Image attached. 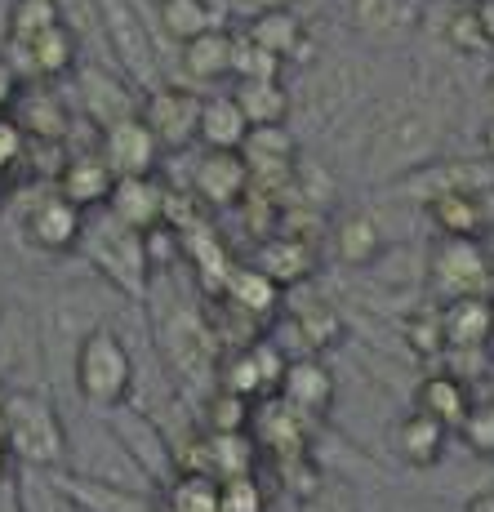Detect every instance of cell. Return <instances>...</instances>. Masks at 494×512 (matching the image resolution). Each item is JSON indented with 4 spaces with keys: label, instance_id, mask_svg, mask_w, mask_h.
Returning <instances> with one entry per match:
<instances>
[{
    "label": "cell",
    "instance_id": "17",
    "mask_svg": "<svg viewBox=\"0 0 494 512\" xmlns=\"http://www.w3.org/2000/svg\"><path fill=\"white\" fill-rule=\"evenodd\" d=\"M276 397H281L294 415L321 419V415H330V406H334V374L321 357H294L290 366H285V379H281V388H276Z\"/></svg>",
    "mask_w": 494,
    "mask_h": 512
},
{
    "label": "cell",
    "instance_id": "5",
    "mask_svg": "<svg viewBox=\"0 0 494 512\" xmlns=\"http://www.w3.org/2000/svg\"><path fill=\"white\" fill-rule=\"evenodd\" d=\"M72 392L85 410H98V415L134 401V348L116 326L103 321L85 334L72 361Z\"/></svg>",
    "mask_w": 494,
    "mask_h": 512
},
{
    "label": "cell",
    "instance_id": "19",
    "mask_svg": "<svg viewBox=\"0 0 494 512\" xmlns=\"http://www.w3.org/2000/svg\"><path fill=\"white\" fill-rule=\"evenodd\" d=\"M441 330H446V352H486L494 334V312L486 294H463V299L441 303Z\"/></svg>",
    "mask_w": 494,
    "mask_h": 512
},
{
    "label": "cell",
    "instance_id": "40",
    "mask_svg": "<svg viewBox=\"0 0 494 512\" xmlns=\"http://www.w3.org/2000/svg\"><path fill=\"white\" fill-rule=\"evenodd\" d=\"M299 512H361V508H357V490H352V481L321 472V477L312 481V490L299 495Z\"/></svg>",
    "mask_w": 494,
    "mask_h": 512
},
{
    "label": "cell",
    "instance_id": "30",
    "mask_svg": "<svg viewBox=\"0 0 494 512\" xmlns=\"http://www.w3.org/2000/svg\"><path fill=\"white\" fill-rule=\"evenodd\" d=\"M245 36L268 49L272 58H281V63H299L308 54V27H303V18L294 9H272V14L254 18V23H245Z\"/></svg>",
    "mask_w": 494,
    "mask_h": 512
},
{
    "label": "cell",
    "instance_id": "21",
    "mask_svg": "<svg viewBox=\"0 0 494 512\" xmlns=\"http://www.w3.org/2000/svg\"><path fill=\"white\" fill-rule=\"evenodd\" d=\"M254 268L268 277L276 290H290V285L308 281L316 272V245L308 236H294V232H281L272 236V241L259 245V259H254Z\"/></svg>",
    "mask_w": 494,
    "mask_h": 512
},
{
    "label": "cell",
    "instance_id": "27",
    "mask_svg": "<svg viewBox=\"0 0 494 512\" xmlns=\"http://www.w3.org/2000/svg\"><path fill=\"white\" fill-rule=\"evenodd\" d=\"M9 495H14V512H81L76 499L67 495L63 472L14 468L9 472Z\"/></svg>",
    "mask_w": 494,
    "mask_h": 512
},
{
    "label": "cell",
    "instance_id": "12",
    "mask_svg": "<svg viewBox=\"0 0 494 512\" xmlns=\"http://www.w3.org/2000/svg\"><path fill=\"white\" fill-rule=\"evenodd\" d=\"M98 152H103L107 170H112L116 179H147V174H156L165 147L156 143V134L143 125V116H134V121H121L98 134Z\"/></svg>",
    "mask_w": 494,
    "mask_h": 512
},
{
    "label": "cell",
    "instance_id": "20",
    "mask_svg": "<svg viewBox=\"0 0 494 512\" xmlns=\"http://www.w3.org/2000/svg\"><path fill=\"white\" fill-rule=\"evenodd\" d=\"M428 219L441 241H477L486 228V205H481V192L446 187V192L428 196Z\"/></svg>",
    "mask_w": 494,
    "mask_h": 512
},
{
    "label": "cell",
    "instance_id": "6",
    "mask_svg": "<svg viewBox=\"0 0 494 512\" xmlns=\"http://www.w3.org/2000/svg\"><path fill=\"white\" fill-rule=\"evenodd\" d=\"M76 254H85V263L103 277L112 290H121L125 299H147L152 294V254H147V236L116 223L107 210L85 214V232Z\"/></svg>",
    "mask_w": 494,
    "mask_h": 512
},
{
    "label": "cell",
    "instance_id": "13",
    "mask_svg": "<svg viewBox=\"0 0 494 512\" xmlns=\"http://www.w3.org/2000/svg\"><path fill=\"white\" fill-rule=\"evenodd\" d=\"M85 232V210H76L72 201H63L58 192H45L36 205H27L23 214V236L41 254H72L81 245Z\"/></svg>",
    "mask_w": 494,
    "mask_h": 512
},
{
    "label": "cell",
    "instance_id": "32",
    "mask_svg": "<svg viewBox=\"0 0 494 512\" xmlns=\"http://www.w3.org/2000/svg\"><path fill=\"white\" fill-rule=\"evenodd\" d=\"M179 67L201 85L232 81V32H210L179 45Z\"/></svg>",
    "mask_w": 494,
    "mask_h": 512
},
{
    "label": "cell",
    "instance_id": "39",
    "mask_svg": "<svg viewBox=\"0 0 494 512\" xmlns=\"http://www.w3.org/2000/svg\"><path fill=\"white\" fill-rule=\"evenodd\" d=\"M401 339L414 357H446V330H441V308H414L401 321Z\"/></svg>",
    "mask_w": 494,
    "mask_h": 512
},
{
    "label": "cell",
    "instance_id": "7",
    "mask_svg": "<svg viewBox=\"0 0 494 512\" xmlns=\"http://www.w3.org/2000/svg\"><path fill=\"white\" fill-rule=\"evenodd\" d=\"M72 76H76V103H81L85 121H90L98 134L121 121H134L138 107H143L138 90L112 63H90V58H81Z\"/></svg>",
    "mask_w": 494,
    "mask_h": 512
},
{
    "label": "cell",
    "instance_id": "29",
    "mask_svg": "<svg viewBox=\"0 0 494 512\" xmlns=\"http://www.w3.org/2000/svg\"><path fill=\"white\" fill-rule=\"evenodd\" d=\"M446 441H450V428H441L437 419L419 415V410H410L392 428V446H397L401 464H410V468H437L441 455H446Z\"/></svg>",
    "mask_w": 494,
    "mask_h": 512
},
{
    "label": "cell",
    "instance_id": "48",
    "mask_svg": "<svg viewBox=\"0 0 494 512\" xmlns=\"http://www.w3.org/2000/svg\"><path fill=\"white\" fill-rule=\"evenodd\" d=\"M481 147H486V156L494 161V121L486 125V130H481Z\"/></svg>",
    "mask_w": 494,
    "mask_h": 512
},
{
    "label": "cell",
    "instance_id": "42",
    "mask_svg": "<svg viewBox=\"0 0 494 512\" xmlns=\"http://www.w3.org/2000/svg\"><path fill=\"white\" fill-rule=\"evenodd\" d=\"M219 512H268V490L250 477H227L219 481Z\"/></svg>",
    "mask_w": 494,
    "mask_h": 512
},
{
    "label": "cell",
    "instance_id": "41",
    "mask_svg": "<svg viewBox=\"0 0 494 512\" xmlns=\"http://www.w3.org/2000/svg\"><path fill=\"white\" fill-rule=\"evenodd\" d=\"M463 446L477 459H494V397H477L459 423Z\"/></svg>",
    "mask_w": 494,
    "mask_h": 512
},
{
    "label": "cell",
    "instance_id": "8",
    "mask_svg": "<svg viewBox=\"0 0 494 512\" xmlns=\"http://www.w3.org/2000/svg\"><path fill=\"white\" fill-rule=\"evenodd\" d=\"M9 388H45L41 330L32 312L18 303H5V317H0V392Z\"/></svg>",
    "mask_w": 494,
    "mask_h": 512
},
{
    "label": "cell",
    "instance_id": "3",
    "mask_svg": "<svg viewBox=\"0 0 494 512\" xmlns=\"http://www.w3.org/2000/svg\"><path fill=\"white\" fill-rule=\"evenodd\" d=\"M0 432L9 441L14 468H67V415L45 388L0 392Z\"/></svg>",
    "mask_w": 494,
    "mask_h": 512
},
{
    "label": "cell",
    "instance_id": "49",
    "mask_svg": "<svg viewBox=\"0 0 494 512\" xmlns=\"http://www.w3.org/2000/svg\"><path fill=\"white\" fill-rule=\"evenodd\" d=\"M0 512H14V495H9L5 481H0Z\"/></svg>",
    "mask_w": 494,
    "mask_h": 512
},
{
    "label": "cell",
    "instance_id": "33",
    "mask_svg": "<svg viewBox=\"0 0 494 512\" xmlns=\"http://www.w3.org/2000/svg\"><path fill=\"white\" fill-rule=\"evenodd\" d=\"M156 499L161 512H219V481L210 472H174Z\"/></svg>",
    "mask_w": 494,
    "mask_h": 512
},
{
    "label": "cell",
    "instance_id": "11",
    "mask_svg": "<svg viewBox=\"0 0 494 512\" xmlns=\"http://www.w3.org/2000/svg\"><path fill=\"white\" fill-rule=\"evenodd\" d=\"M352 32L365 45H401L423 27V0H352L348 5Z\"/></svg>",
    "mask_w": 494,
    "mask_h": 512
},
{
    "label": "cell",
    "instance_id": "37",
    "mask_svg": "<svg viewBox=\"0 0 494 512\" xmlns=\"http://www.w3.org/2000/svg\"><path fill=\"white\" fill-rule=\"evenodd\" d=\"M441 41H446L454 54H463V58H486V54H494L486 27H481L477 5H459V0H454V5L446 9V23H441Z\"/></svg>",
    "mask_w": 494,
    "mask_h": 512
},
{
    "label": "cell",
    "instance_id": "38",
    "mask_svg": "<svg viewBox=\"0 0 494 512\" xmlns=\"http://www.w3.org/2000/svg\"><path fill=\"white\" fill-rule=\"evenodd\" d=\"M285 63L272 58L263 45H254L245 32H232V81H281Z\"/></svg>",
    "mask_w": 494,
    "mask_h": 512
},
{
    "label": "cell",
    "instance_id": "24",
    "mask_svg": "<svg viewBox=\"0 0 494 512\" xmlns=\"http://www.w3.org/2000/svg\"><path fill=\"white\" fill-rule=\"evenodd\" d=\"M352 98H357V76H352V67L339 63V58L321 63L308 76V112H312V121L334 125L339 116L352 112Z\"/></svg>",
    "mask_w": 494,
    "mask_h": 512
},
{
    "label": "cell",
    "instance_id": "47",
    "mask_svg": "<svg viewBox=\"0 0 494 512\" xmlns=\"http://www.w3.org/2000/svg\"><path fill=\"white\" fill-rule=\"evenodd\" d=\"M9 472H14V459H9V441L0 432V481H9Z\"/></svg>",
    "mask_w": 494,
    "mask_h": 512
},
{
    "label": "cell",
    "instance_id": "36",
    "mask_svg": "<svg viewBox=\"0 0 494 512\" xmlns=\"http://www.w3.org/2000/svg\"><path fill=\"white\" fill-rule=\"evenodd\" d=\"M223 303H232V308H241L245 317H268L276 308V299H281V290L263 277L259 268H232L219 290Z\"/></svg>",
    "mask_w": 494,
    "mask_h": 512
},
{
    "label": "cell",
    "instance_id": "46",
    "mask_svg": "<svg viewBox=\"0 0 494 512\" xmlns=\"http://www.w3.org/2000/svg\"><path fill=\"white\" fill-rule=\"evenodd\" d=\"M477 14H481V27H486L490 49H494V0H481V5H477Z\"/></svg>",
    "mask_w": 494,
    "mask_h": 512
},
{
    "label": "cell",
    "instance_id": "50",
    "mask_svg": "<svg viewBox=\"0 0 494 512\" xmlns=\"http://www.w3.org/2000/svg\"><path fill=\"white\" fill-rule=\"evenodd\" d=\"M0 317H5V294H0Z\"/></svg>",
    "mask_w": 494,
    "mask_h": 512
},
{
    "label": "cell",
    "instance_id": "22",
    "mask_svg": "<svg viewBox=\"0 0 494 512\" xmlns=\"http://www.w3.org/2000/svg\"><path fill=\"white\" fill-rule=\"evenodd\" d=\"M250 139V121L236 107L232 94H201V121H196V143L205 152H241Z\"/></svg>",
    "mask_w": 494,
    "mask_h": 512
},
{
    "label": "cell",
    "instance_id": "23",
    "mask_svg": "<svg viewBox=\"0 0 494 512\" xmlns=\"http://www.w3.org/2000/svg\"><path fill=\"white\" fill-rule=\"evenodd\" d=\"M330 245H334V259L348 263V268H374V263L383 259V250H388V236H383L379 219L374 214H343L339 223H334L330 232Z\"/></svg>",
    "mask_w": 494,
    "mask_h": 512
},
{
    "label": "cell",
    "instance_id": "10",
    "mask_svg": "<svg viewBox=\"0 0 494 512\" xmlns=\"http://www.w3.org/2000/svg\"><path fill=\"white\" fill-rule=\"evenodd\" d=\"M428 277L432 290L450 299H463V294H481L490 277V254L481 241H437L428 250Z\"/></svg>",
    "mask_w": 494,
    "mask_h": 512
},
{
    "label": "cell",
    "instance_id": "4",
    "mask_svg": "<svg viewBox=\"0 0 494 512\" xmlns=\"http://www.w3.org/2000/svg\"><path fill=\"white\" fill-rule=\"evenodd\" d=\"M98 32L112 54L116 72L134 85V90L152 94L170 85L165 76V36L156 27V14L147 0H98Z\"/></svg>",
    "mask_w": 494,
    "mask_h": 512
},
{
    "label": "cell",
    "instance_id": "14",
    "mask_svg": "<svg viewBox=\"0 0 494 512\" xmlns=\"http://www.w3.org/2000/svg\"><path fill=\"white\" fill-rule=\"evenodd\" d=\"M103 210L112 214L116 223L147 236L170 219V192H165V183L156 179V174H147V179H116Z\"/></svg>",
    "mask_w": 494,
    "mask_h": 512
},
{
    "label": "cell",
    "instance_id": "35",
    "mask_svg": "<svg viewBox=\"0 0 494 512\" xmlns=\"http://www.w3.org/2000/svg\"><path fill=\"white\" fill-rule=\"evenodd\" d=\"M290 321H294V330H299L308 357H321V352L339 348V343L348 339V321H343L330 303H303V308H294Z\"/></svg>",
    "mask_w": 494,
    "mask_h": 512
},
{
    "label": "cell",
    "instance_id": "15",
    "mask_svg": "<svg viewBox=\"0 0 494 512\" xmlns=\"http://www.w3.org/2000/svg\"><path fill=\"white\" fill-rule=\"evenodd\" d=\"M112 187H116V174L107 170L103 152H98V147H85V152H72L63 161L54 192L63 196V201H72L76 210L94 214V210H103V205H107Z\"/></svg>",
    "mask_w": 494,
    "mask_h": 512
},
{
    "label": "cell",
    "instance_id": "16",
    "mask_svg": "<svg viewBox=\"0 0 494 512\" xmlns=\"http://www.w3.org/2000/svg\"><path fill=\"white\" fill-rule=\"evenodd\" d=\"M192 187L205 205L232 210V205H245V196H250V165H245L241 152H201V161L192 170Z\"/></svg>",
    "mask_w": 494,
    "mask_h": 512
},
{
    "label": "cell",
    "instance_id": "45",
    "mask_svg": "<svg viewBox=\"0 0 494 512\" xmlns=\"http://www.w3.org/2000/svg\"><path fill=\"white\" fill-rule=\"evenodd\" d=\"M463 512H494V490H477V495H468Z\"/></svg>",
    "mask_w": 494,
    "mask_h": 512
},
{
    "label": "cell",
    "instance_id": "25",
    "mask_svg": "<svg viewBox=\"0 0 494 512\" xmlns=\"http://www.w3.org/2000/svg\"><path fill=\"white\" fill-rule=\"evenodd\" d=\"M472 401H477L472 388L463 379H454L450 370L428 374V379H419V388H414V410L428 415V419H437L441 428H450V432H459V423H463V415H468Z\"/></svg>",
    "mask_w": 494,
    "mask_h": 512
},
{
    "label": "cell",
    "instance_id": "51",
    "mask_svg": "<svg viewBox=\"0 0 494 512\" xmlns=\"http://www.w3.org/2000/svg\"><path fill=\"white\" fill-rule=\"evenodd\" d=\"M459 5H481V0H459Z\"/></svg>",
    "mask_w": 494,
    "mask_h": 512
},
{
    "label": "cell",
    "instance_id": "31",
    "mask_svg": "<svg viewBox=\"0 0 494 512\" xmlns=\"http://www.w3.org/2000/svg\"><path fill=\"white\" fill-rule=\"evenodd\" d=\"M232 98L245 112L250 130H281L290 107H294V94L285 81H241L232 90Z\"/></svg>",
    "mask_w": 494,
    "mask_h": 512
},
{
    "label": "cell",
    "instance_id": "28",
    "mask_svg": "<svg viewBox=\"0 0 494 512\" xmlns=\"http://www.w3.org/2000/svg\"><path fill=\"white\" fill-rule=\"evenodd\" d=\"M63 486L81 512H161L156 490H125V486H107V481L72 477V472H63Z\"/></svg>",
    "mask_w": 494,
    "mask_h": 512
},
{
    "label": "cell",
    "instance_id": "44",
    "mask_svg": "<svg viewBox=\"0 0 494 512\" xmlns=\"http://www.w3.org/2000/svg\"><path fill=\"white\" fill-rule=\"evenodd\" d=\"M14 94H18V76H14V67L0 58V112H5L9 103H14Z\"/></svg>",
    "mask_w": 494,
    "mask_h": 512
},
{
    "label": "cell",
    "instance_id": "1",
    "mask_svg": "<svg viewBox=\"0 0 494 512\" xmlns=\"http://www.w3.org/2000/svg\"><path fill=\"white\" fill-rule=\"evenodd\" d=\"M446 143V112L432 94H397L365 125V179L397 183L423 174Z\"/></svg>",
    "mask_w": 494,
    "mask_h": 512
},
{
    "label": "cell",
    "instance_id": "9",
    "mask_svg": "<svg viewBox=\"0 0 494 512\" xmlns=\"http://www.w3.org/2000/svg\"><path fill=\"white\" fill-rule=\"evenodd\" d=\"M143 125L156 134V143L165 152H183L187 143H196V121H201V94L183 90V85H161V90L143 94L138 107Z\"/></svg>",
    "mask_w": 494,
    "mask_h": 512
},
{
    "label": "cell",
    "instance_id": "18",
    "mask_svg": "<svg viewBox=\"0 0 494 512\" xmlns=\"http://www.w3.org/2000/svg\"><path fill=\"white\" fill-rule=\"evenodd\" d=\"M152 14H156L161 36L174 45H187L210 32H227V23H232L223 0H156Z\"/></svg>",
    "mask_w": 494,
    "mask_h": 512
},
{
    "label": "cell",
    "instance_id": "26",
    "mask_svg": "<svg viewBox=\"0 0 494 512\" xmlns=\"http://www.w3.org/2000/svg\"><path fill=\"white\" fill-rule=\"evenodd\" d=\"M5 54H14V58H23L27 63V72L36 76V81H58V76H72L76 72V32L72 27H54V32H45L41 41H32V45H5Z\"/></svg>",
    "mask_w": 494,
    "mask_h": 512
},
{
    "label": "cell",
    "instance_id": "43",
    "mask_svg": "<svg viewBox=\"0 0 494 512\" xmlns=\"http://www.w3.org/2000/svg\"><path fill=\"white\" fill-rule=\"evenodd\" d=\"M227 5V18H245V23H254V18L272 14V9H290V0H223Z\"/></svg>",
    "mask_w": 494,
    "mask_h": 512
},
{
    "label": "cell",
    "instance_id": "52",
    "mask_svg": "<svg viewBox=\"0 0 494 512\" xmlns=\"http://www.w3.org/2000/svg\"><path fill=\"white\" fill-rule=\"evenodd\" d=\"M490 312H494V299H490ZM490 343H494V334H490Z\"/></svg>",
    "mask_w": 494,
    "mask_h": 512
},
{
    "label": "cell",
    "instance_id": "34",
    "mask_svg": "<svg viewBox=\"0 0 494 512\" xmlns=\"http://www.w3.org/2000/svg\"><path fill=\"white\" fill-rule=\"evenodd\" d=\"M63 0H14L5 14V45H32L41 41L45 32L63 27Z\"/></svg>",
    "mask_w": 494,
    "mask_h": 512
},
{
    "label": "cell",
    "instance_id": "2",
    "mask_svg": "<svg viewBox=\"0 0 494 512\" xmlns=\"http://www.w3.org/2000/svg\"><path fill=\"white\" fill-rule=\"evenodd\" d=\"M152 343H156V357H161L165 374L174 379V388L192 392V397H210L214 383H219L223 348L201 308L179 303V299L156 303Z\"/></svg>",
    "mask_w": 494,
    "mask_h": 512
}]
</instances>
